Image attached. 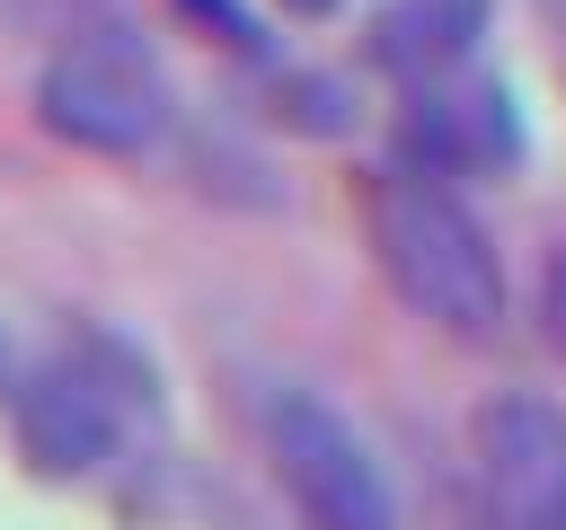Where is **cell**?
<instances>
[{"mask_svg": "<svg viewBox=\"0 0 566 530\" xmlns=\"http://www.w3.org/2000/svg\"><path fill=\"white\" fill-rule=\"evenodd\" d=\"M35 124L88 159H150L177 132V97L133 26H71L35 71Z\"/></svg>", "mask_w": 566, "mask_h": 530, "instance_id": "obj_2", "label": "cell"}, {"mask_svg": "<svg viewBox=\"0 0 566 530\" xmlns=\"http://www.w3.org/2000/svg\"><path fill=\"white\" fill-rule=\"evenodd\" d=\"M177 18H186L203 44H221L230 62H256V71L274 62V35H265V18H256L248 0H177Z\"/></svg>", "mask_w": 566, "mask_h": 530, "instance_id": "obj_9", "label": "cell"}, {"mask_svg": "<svg viewBox=\"0 0 566 530\" xmlns=\"http://www.w3.org/2000/svg\"><path fill=\"white\" fill-rule=\"evenodd\" d=\"M274 9H283V18H310V26H318V18H336L345 0H274Z\"/></svg>", "mask_w": 566, "mask_h": 530, "instance_id": "obj_11", "label": "cell"}, {"mask_svg": "<svg viewBox=\"0 0 566 530\" xmlns=\"http://www.w3.org/2000/svg\"><path fill=\"white\" fill-rule=\"evenodd\" d=\"M469 468L495 530H566V406L539 389H495L469 415Z\"/></svg>", "mask_w": 566, "mask_h": 530, "instance_id": "obj_5", "label": "cell"}, {"mask_svg": "<svg viewBox=\"0 0 566 530\" xmlns=\"http://www.w3.org/2000/svg\"><path fill=\"white\" fill-rule=\"evenodd\" d=\"M389 159L416 168V177H504L522 159V124H513V97L495 80H424V88H398V124H389Z\"/></svg>", "mask_w": 566, "mask_h": 530, "instance_id": "obj_6", "label": "cell"}, {"mask_svg": "<svg viewBox=\"0 0 566 530\" xmlns=\"http://www.w3.org/2000/svg\"><path fill=\"white\" fill-rule=\"evenodd\" d=\"M256 115H265L274 132H301V141H345V132L363 124L354 80H336V71H318V62H265V71H256Z\"/></svg>", "mask_w": 566, "mask_h": 530, "instance_id": "obj_8", "label": "cell"}, {"mask_svg": "<svg viewBox=\"0 0 566 530\" xmlns=\"http://www.w3.org/2000/svg\"><path fill=\"white\" fill-rule=\"evenodd\" d=\"M548 18H566V0H548Z\"/></svg>", "mask_w": 566, "mask_h": 530, "instance_id": "obj_13", "label": "cell"}, {"mask_svg": "<svg viewBox=\"0 0 566 530\" xmlns=\"http://www.w3.org/2000/svg\"><path fill=\"white\" fill-rule=\"evenodd\" d=\"M18 371H27V362H18V353H9V336H0V398L18 389Z\"/></svg>", "mask_w": 566, "mask_h": 530, "instance_id": "obj_12", "label": "cell"}, {"mask_svg": "<svg viewBox=\"0 0 566 530\" xmlns=\"http://www.w3.org/2000/svg\"><path fill=\"white\" fill-rule=\"evenodd\" d=\"M495 0H380L363 18V71H380L389 88H424L478 62Z\"/></svg>", "mask_w": 566, "mask_h": 530, "instance_id": "obj_7", "label": "cell"}, {"mask_svg": "<svg viewBox=\"0 0 566 530\" xmlns=\"http://www.w3.org/2000/svg\"><path fill=\"white\" fill-rule=\"evenodd\" d=\"M363 239H371V265L380 283L442 336L460 344H495L504 318H513V283H504V256L486 239V221L469 212L460 186L442 177H416V168H371L363 177Z\"/></svg>", "mask_w": 566, "mask_h": 530, "instance_id": "obj_1", "label": "cell"}, {"mask_svg": "<svg viewBox=\"0 0 566 530\" xmlns=\"http://www.w3.org/2000/svg\"><path fill=\"white\" fill-rule=\"evenodd\" d=\"M9 415V442H18V468L44 477V486H88L124 459V433H133V406L62 344L44 362L18 371V389L0 398Z\"/></svg>", "mask_w": 566, "mask_h": 530, "instance_id": "obj_4", "label": "cell"}, {"mask_svg": "<svg viewBox=\"0 0 566 530\" xmlns=\"http://www.w3.org/2000/svg\"><path fill=\"white\" fill-rule=\"evenodd\" d=\"M539 336H548V353L566 362V247H557L548 274H539Z\"/></svg>", "mask_w": 566, "mask_h": 530, "instance_id": "obj_10", "label": "cell"}, {"mask_svg": "<svg viewBox=\"0 0 566 530\" xmlns=\"http://www.w3.org/2000/svg\"><path fill=\"white\" fill-rule=\"evenodd\" d=\"M256 433H265V468H274L283 504L310 530H398L389 468L345 424V406H327L318 389H274L265 415H256Z\"/></svg>", "mask_w": 566, "mask_h": 530, "instance_id": "obj_3", "label": "cell"}]
</instances>
